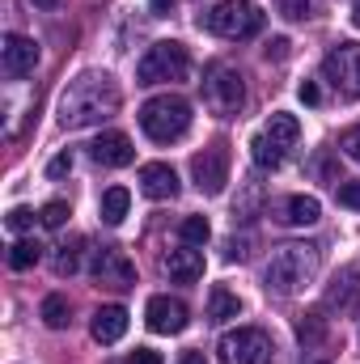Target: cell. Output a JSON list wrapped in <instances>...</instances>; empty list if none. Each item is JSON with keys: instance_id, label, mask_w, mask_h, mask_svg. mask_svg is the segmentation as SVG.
<instances>
[{"instance_id": "obj_13", "label": "cell", "mask_w": 360, "mask_h": 364, "mask_svg": "<svg viewBox=\"0 0 360 364\" xmlns=\"http://www.w3.org/2000/svg\"><path fill=\"white\" fill-rule=\"evenodd\" d=\"M144 318H149V331H157V335H182L191 314L179 296H153L144 305Z\"/></svg>"}, {"instance_id": "obj_19", "label": "cell", "mask_w": 360, "mask_h": 364, "mask_svg": "<svg viewBox=\"0 0 360 364\" xmlns=\"http://www.w3.org/2000/svg\"><path fill=\"white\" fill-rule=\"evenodd\" d=\"M322 216V208H318V199L314 195H292V199H284V225H314Z\"/></svg>"}, {"instance_id": "obj_4", "label": "cell", "mask_w": 360, "mask_h": 364, "mask_svg": "<svg viewBox=\"0 0 360 364\" xmlns=\"http://www.w3.org/2000/svg\"><path fill=\"white\" fill-rule=\"evenodd\" d=\"M297 140H301V123L292 114L275 110L268 119V127L250 140V157H255L259 170H280V161L288 157V149H297Z\"/></svg>"}, {"instance_id": "obj_16", "label": "cell", "mask_w": 360, "mask_h": 364, "mask_svg": "<svg viewBox=\"0 0 360 364\" xmlns=\"http://www.w3.org/2000/svg\"><path fill=\"white\" fill-rule=\"evenodd\" d=\"M140 191H144L149 199H174V195H179V174H174L166 161H149V166L140 170Z\"/></svg>"}, {"instance_id": "obj_2", "label": "cell", "mask_w": 360, "mask_h": 364, "mask_svg": "<svg viewBox=\"0 0 360 364\" xmlns=\"http://www.w3.org/2000/svg\"><path fill=\"white\" fill-rule=\"evenodd\" d=\"M318 275V246H305V242H288L280 246L263 267V288L275 296H292L297 288H305L309 279Z\"/></svg>"}, {"instance_id": "obj_8", "label": "cell", "mask_w": 360, "mask_h": 364, "mask_svg": "<svg viewBox=\"0 0 360 364\" xmlns=\"http://www.w3.org/2000/svg\"><path fill=\"white\" fill-rule=\"evenodd\" d=\"M216 356H221V364H271L275 343L259 326H238L216 343Z\"/></svg>"}, {"instance_id": "obj_9", "label": "cell", "mask_w": 360, "mask_h": 364, "mask_svg": "<svg viewBox=\"0 0 360 364\" xmlns=\"http://www.w3.org/2000/svg\"><path fill=\"white\" fill-rule=\"evenodd\" d=\"M322 77L344 93V97H360V43L331 47L327 60H322Z\"/></svg>"}, {"instance_id": "obj_35", "label": "cell", "mask_w": 360, "mask_h": 364, "mask_svg": "<svg viewBox=\"0 0 360 364\" xmlns=\"http://www.w3.org/2000/svg\"><path fill=\"white\" fill-rule=\"evenodd\" d=\"M297 93H301V102H305V106H318V102H322V93H318V85H314V81H305Z\"/></svg>"}, {"instance_id": "obj_20", "label": "cell", "mask_w": 360, "mask_h": 364, "mask_svg": "<svg viewBox=\"0 0 360 364\" xmlns=\"http://www.w3.org/2000/svg\"><path fill=\"white\" fill-rule=\"evenodd\" d=\"M238 314H242L238 292H229V288H212V292H208V322H229V318H238Z\"/></svg>"}, {"instance_id": "obj_36", "label": "cell", "mask_w": 360, "mask_h": 364, "mask_svg": "<svg viewBox=\"0 0 360 364\" xmlns=\"http://www.w3.org/2000/svg\"><path fill=\"white\" fill-rule=\"evenodd\" d=\"M179 364H208V356H203V352H186Z\"/></svg>"}, {"instance_id": "obj_18", "label": "cell", "mask_w": 360, "mask_h": 364, "mask_svg": "<svg viewBox=\"0 0 360 364\" xmlns=\"http://www.w3.org/2000/svg\"><path fill=\"white\" fill-rule=\"evenodd\" d=\"M93 339L97 343H119L123 335H127V309L123 305H102L97 314H93Z\"/></svg>"}, {"instance_id": "obj_23", "label": "cell", "mask_w": 360, "mask_h": 364, "mask_svg": "<svg viewBox=\"0 0 360 364\" xmlns=\"http://www.w3.org/2000/svg\"><path fill=\"white\" fill-rule=\"evenodd\" d=\"M43 322H47L51 331H64V326L73 322V309H68V301H64L60 292H51V296L43 301Z\"/></svg>"}, {"instance_id": "obj_22", "label": "cell", "mask_w": 360, "mask_h": 364, "mask_svg": "<svg viewBox=\"0 0 360 364\" xmlns=\"http://www.w3.org/2000/svg\"><path fill=\"white\" fill-rule=\"evenodd\" d=\"M43 259V246L34 242V237H17L13 246H9V267L13 272H26V267H34Z\"/></svg>"}, {"instance_id": "obj_39", "label": "cell", "mask_w": 360, "mask_h": 364, "mask_svg": "<svg viewBox=\"0 0 360 364\" xmlns=\"http://www.w3.org/2000/svg\"><path fill=\"white\" fill-rule=\"evenodd\" d=\"M352 21H356V26H360V0H356V4H352Z\"/></svg>"}, {"instance_id": "obj_7", "label": "cell", "mask_w": 360, "mask_h": 364, "mask_svg": "<svg viewBox=\"0 0 360 364\" xmlns=\"http://www.w3.org/2000/svg\"><path fill=\"white\" fill-rule=\"evenodd\" d=\"M203 102H208V110L212 114H221V119H229V114H238L242 106H246V85H242V73L238 68H229V64H208L203 68Z\"/></svg>"}, {"instance_id": "obj_32", "label": "cell", "mask_w": 360, "mask_h": 364, "mask_svg": "<svg viewBox=\"0 0 360 364\" xmlns=\"http://www.w3.org/2000/svg\"><path fill=\"white\" fill-rule=\"evenodd\" d=\"M64 174H73V153H60V157H51V166H47V178H64Z\"/></svg>"}, {"instance_id": "obj_34", "label": "cell", "mask_w": 360, "mask_h": 364, "mask_svg": "<svg viewBox=\"0 0 360 364\" xmlns=\"http://www.w3.org/2000/svg\"><path fill=\"white\" fill-rule=\"evenodd\" d=\"M268 60H288V38H271L268 43Z\"/></svg>"}, {"instance_id": "obj_12", "label": "cell", "mask_w": 360, "mask_h": 364, "mask_svg": "<svg viewBox=\"0 0 360 364\" xmlns=\"http://www.w3.org/2000/svg\"><path fill=\"white\" fill-rule=\"evenodd\" d=\"M34 64H38V43L26 38V34H4V43H0V73L9 81H21L26 73H34Z\"/></svg>"}, {"instance_id": "obj_14", "label": "cell", "mask_w": 360, "mask_h": 364, "mask_svg": "<svg viewBox=\"0 0 360 364\" xmlns=\"http://www.w3.org/2000/svg\"><path fill=\"white\" fill-rule=\"evenodd\" d=\"M90 157L97 161V166L119 170V166H132V161H136V149H132V140H127L123 132H102V136L90 144Z\"/></svg>"}, {"instance_id": "obj_25", "label": "cell", "mask_w": 360, "mask_h": 364, "mask_svg": "<svg viewBox=\"0 0 360 364\" xmlns=\"http://www.w3.org/2000/svg\"><path fill=\"white\" fill-rule=\"evenodd\" d=\"M179 237L186 242V246H203L208 237H212V229H208V220L203 216H186L179 225Z\"/></svg>"}, {"instance_id": "obj_5", "label": "cell", "mask_w": 360, "mask_h": 364, "mask_svg": "<svg viewBox=\"0 0 360 364\" xmlns=\"http://www.w3.org/2000/svg\"><path fill=\"white\" fill-rule=\"evenodd\" d=\"M199 26L221 34V38H250L263 30V13L250 0H221L208 13H199Z\"/></svg>"}, {"instance_id": "obj_38", "label": "cell", "mask_w": 360, "mask_h": 364, "mask_svg": "<svg viewBox=\"0 0 360 364\" xmlns=\"http://www.w3.org/2000/svg\"><path fill=\"white\" fill-rule=\"evenodd\" d=\"M170 4H174V0H153V13H166Z\"/></svg>"}, {"instance_id": "obj_33", "label": "cell", "mask_w": 360, "mask_h": 364, "mask_svg": "<svg viewBox=\"0 0 360 364\" xmlns=\"http://www.w3.org/2000/svg\"><path fill=\"white\" fill-rule=\"evenodd\" d=\"M127 364H162V356H157L153 348H136V352L127 356Z\"/></svg>"}, {"instance_id": "obj_28", "label": "cell", "mask_w": 360, "mask_h": 364, "mask_svg": "<svg viewBox=\"0 0 360 364\" xmlns=\"http://www.w3.org/2000/svg\"><path fill=\"white\" fill-rule=\"evenodd\" d=\"M275 4H280V13L292 17V21H305V17L314 13V0H275Z\"/></svg>"}, {"instance_id": "obj_26", "label": "cell", "mask_w": 360, "mask_h": 364, "mask_svg": "<svg viewBox=\"0 0 360 364\" xmlns=\"http://www.w3.org/2000/svg\"><path fill=\"white\" fill-rule=\"evenodd\" d=\"M81 242H64L60 246V255H55V275H73L77 267H81Z\"/></svg>"}, {"instance_id": "obj_24", "label": "cell", "mask_w": 360, "mask_h": 364, "mask_svg": "<svg viewBox=\"0 0 360 364\" xmlns=\"http://www.w3.org/2000/svg\"><path fill=\"white\" fill-rule=\"evenodd\" d=\"M297 339H301L305 348H318V343L327 339V318H322V314H301V322H297Z\"/></svg>"}, {"instance_id": "obj_31", "label": "cell", "mask_w": 360, "mask_h": 364, "mask_svg": "<svg viewBox=\"0 0 360 364\" xmlns=\"http://www.w3.org/2000/svg\"><path fill=\"white\" fill-rule=\"evenodd\" d=\"M339 203L360 212V178L356 182H339Z\"/></svg>"}, {"instance_id": "obj_17", "label": "cell", "mask_w": 360, "mask_h": 364, "mask_svg": "<svg viewBox=\"0 0 360 364\" xmlns=\"http://www.w3.org/2000/svg\"><path fill=\"white\" fill-rule=\"evenodd\" d=\"M356 301H360V267H344L327 288V305L348 314V309H356Z\"/></svg>"}, {"instance_id": "obj_15", "label": "cell", "mask_w": 360, "mask_h": 364, "mask_svg": "<svg viewBox=\"0 0 360 364\" xmlns=\"http://www.w3.org/2000/svg\"><path fill=\"white\" fill-rule=\"evenodd\" d=\"M162 267H166L170 279H179V284H195V279L203 275V255H199L195 246H186V242H182L179 250H170V255L162 259Z\"/></svg>"}, {"instance_id": "obj_21", "label": "cell", "mask_w": 360, "mask_h": 364, "mask_svg": "<svg viewBox=\"0 0 360 364\" xmlns=\"http://www.w3.org/2000/svg\"><path fill=\"white\" fill-rule=\"evenodd\" d=\"M127 208H132V195H127L123 186H110V191L102 195V220H106V225H123Z\"/></svg>"}, {"instance_id": "obj_10", "label": "cell", "mask_w": 360, "mask_h": 364, "mask_svg": "<svg viewBox=\"0 0 360 364\" xmlns=\"http://www.w3.org/2000/svg\"><path fill=\"white\" fill-rule=\"evenodd\" d=\"M191 178L199 186V195H221L225 182H229V149L225 144H212L203 153L191 157Z\"/></svg>"}, {"instance_id": "obj_3", "label": "cell", "mask_w": 360, "mask_h": 364, "mask_svg": "<svg viewBox=\"0 0 360 364\" xmlns=\"http://www.w3.org/2000/svg\"><path fill=\"white\" fill-rule=\"evenodd\" d=\"M140 127H144L149 140H157V144H174V140L186 136V127H191V106L182 102L179 93L149 97V102L140 106Z\"/></svg>"}, {"instance_id": "obj_27", "label": "cell", "mask_w": 360, "mask_h": 364, "mask_svg": "<svg viewBox=\"0 0 360 364\" xmlns=\"http://www.w3.org/2000/svg\"><path fill=\"white\" fill-rule=\"evenodd\" d=\"M68 216H73V208H68V203H64V199H51V203H47V208H43V212H38V220H43V225H47V229H60V225H64V220H68Z\"/></svg>"}, {"instance_id": "obj_30", "label": "cell", "mask_w": 360, "mask_h": 364, "mask_svg": "<svg viewBox=\"0 0 360 364\" xmlns=\"http://www.w3.org/2000/svg\"><path fill=\"white\" fill-rule=\"evenodd\" d=\"M339 149H344L352 161H360V123H356V127H348V132L339 136Z\"/></svg>"}, {"instance_id": "obj_29", "label": "cell", "mask_w": 360, "mask_h": 364, "mask_svg": "<svg viewBox=\"0 0 360 364\" xmlns=\"http://www.w3.org/2000/svg\"><path fill=\"white\" fill-rule=\"evenodd\" d=\"M4 225H9L13 233H26V229H34V212H30V208H13V212L4 216Z\"/></svg>"}, {"instance_id": "obj_6", "label": "cell", "mask_w": 360, "mask_h": 364, "mask_svg": "<svg viewBox=\"0 0 360 364\" xmlns=\"http://www.w3.org/2000/svg\"><path fill=\"white\" fill-rule=\"evenodd\" d=\"M186 73H191V55H186V47H182V43H174V38L153 43V47L144 51V60L136 64V81H140V85L186 81Z\"/></svg>"}, {"instance_id": "obj_1", "label": "cell", "mask_w": 360, "mask_h": 364, "mask_svg": "<svg viewBox=\"0 0 360 364\" xmlns=\"http://www.w3.org/2000/svg\"><path fill=\"white\" fill-rule=\"evenodd\" d=\"M119 102H123V93H119V85H115L110 73H81L77 81L64 85L55 114H60V127L81 132V127L106 123V119L119 110Z\"/></svg>"}, {"instance_id": "obj_11", "label": "cell", "mask_w": 360, "mask_h": 364, "mask_svg": "<svg viewBox=\"0 0 360 364\" xmlns=\"http://www.w3.org/2000/svg\"><path fill=\"white\" fill-rule=\"evenodd\" d=\"M90 272H93V279L106 284V288H132V284H136V267H132V259H127L119 246H102V250H93Z\"/></svg>"}, {"instance_id": "obj_37", "label": "cell", "mask_w": 360, "mask_h": 364, "mask_svg": "<svg viewBox=\"0 0 360 364\" xmlns=\"http://www.w3.org/2000/svg\"><path fill=\"white\" fill-rule=\"evenodd\" d=\"M34 4H38V9H47V13H55V9H60L64 0H34Z\"/></svg>"}]
</instances>
